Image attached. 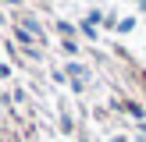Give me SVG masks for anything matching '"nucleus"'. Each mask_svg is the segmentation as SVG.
Listing matches in <instances>:
<instances>
[{
    "mask_svg": "<svg viewBox=\"0 0 146 142\" xmlns=\"http://www.w3.org/2000/svg\"><path fill=\"white\" fill-rule=\"evenodd\" d=\"M0 25H4V14H0Z\"/></svg>",
    "mask_w": 146,
    "mask_h": 142,
    "instance_id": "7ed1b4c3",
    "label": "nucleus"
},
{
    "mask_svg": "<svg viewBox=\"0 0 146 142\" xmlns=\"http://www.w3.org/2000/svg\"><path fill=\"white\" fill-rule=\"evenodd\" d=\"M111 142H128V139H121V135H114V139H111Z\"/></svg>",
    "mask_w": 146,
    "mask_h": 142,
    "instance_id": "f03ea898",
    "label": "nucleus"
},
{
    "mask_svg": "<svg viewBox=\"0 0 146 142\" xmlns=\"http://www.w3.org/2000/svg\"><path fill=\"white\" fill-rule=\"evenodd\" d=\"M68 71H71L75 78H86V68H82V64H68Z\"/></svg>",
    "mask_w": 146,
    "mask_h": 142,
    "instance_id": "f257e3e1",
    "label": "nucleus"
}]
</instances>
